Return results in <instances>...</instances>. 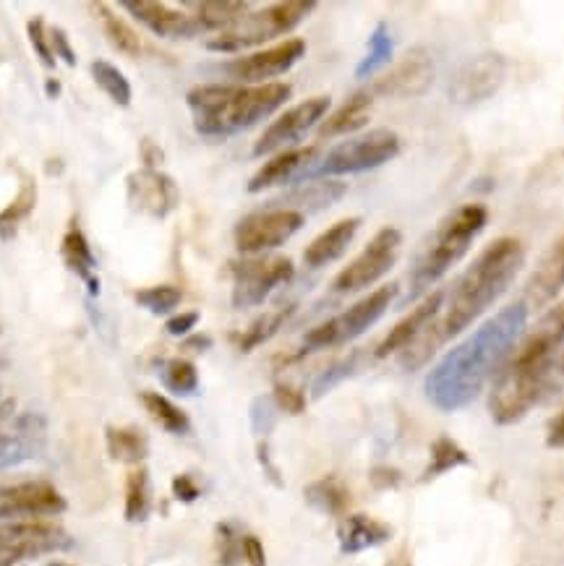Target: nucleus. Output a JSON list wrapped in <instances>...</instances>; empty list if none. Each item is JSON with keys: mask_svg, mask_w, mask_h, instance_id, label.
Segmentation results:
<instances>
[{"mask_svg": "<svg viewBox=\"0 0 564 566\" xmlns=\"http://www.w3.org/2000/svg\"><path fill=\"white\" fill-rule=\"evenodd\" d=\"M152 512V478L149 470L139 464L126 478V499H123V517L126 522H144Z\"/></svg>", "mask_w": 564, "mask_h": 566, "instance_id": "obj_31", "label": "nucleus"}, {"mask_svg": "<svg viewBox=\"0 0 564 566\" xmlns=\"http://www.w3.org/2000/svg\"><path fill=\"white\" fill-rule=\"evenodd\" d=\"M489 209L483 205H466L445 217L431 232L424 249H418L410 266V297H418L439 282L458 261L466 256L476 235L487 228Z\"/></svg>", "mask_w": 564, "mask_h": 566, "instance_id": "obj_5", "label": "nucleus"}, {"mask_svg": "<svg viewBox=\"0 0 564 566\" xmlns=\"http://www.w3.org/2000/svg\"><path fill=\"white\" fill-rule=\"evenodd\" d=\"M303 55H306V42L301 38H291L274 48L236 57V61L222 65V74H228L241 86L274 84V78L288 74Z\"/></svg>", "mask_w": 564, "mask_h": 566, "instance_id": "obj_13", "label": "nucleus"}, {"mask_svg": "<svg viewBox=\"0 0 564 566\" xmlns=\"http://www.w3.org/2000/svg\"><path fill=\"white\" fill-rule=\"evenodd\" d=\"M314 9V0H288V3L267 6L262 11H249L238 24L215 34L207 42V48L215 50V53H238L243 48L264 45V42L280 38V34L293 32Z\"/></svg>", "mask_w": 564, "mask_h": 566, "instance_id": "obj_6", "label": "nucleus"}, {"mask_svg": "<svg viewBox=\"0 0 564 566\" xmlns=\"http://www.w3.org/2000/svg\"><path fill=\"white\" fill-rule=\"evenodd\" d=\"M504 78H508V61L499 53H479L455 71L447 84V97L462 107L481 105L502 90Z\"/></svg>", "mask_w": 564, "mask_h": 566, "instance_id": "obj_12", "label": "nucleus"}, {"mask_svg": "<svg viewBox=\"0 0 564 566\" xmlns=\"http://www.w3.org/2000/svg\"><path fill=\"white\" fill-rule=\"evenodd\" d=\"M353 368H356V355H351V358L340 360V363H335V366H332V368H327V371H324V374L320 376V379L314 381V397L327 395V391H330L332 387H337L340 381L348 379V376L353 374Z\"/></svg>", "mask_w": 564, "mask_h": 566, "instance_id": "obj_42", "label": "nucleus"}, {"mask_svg": "<svg viewBox=\"0 0 564 566\" xmlns=\"http://www.w3.org/2000/svg\"><path fill=\"white\" fill-rule=\"evenodd\" d=\"M259 460H262L264 470H270V478H272V481H278V483H280V478H278V470H274V468H272V462H270V449H267V444L259 447Z\"/></svg>", "mask_w": 564, "mask_h": 566, "instance_id": "obj_53", "label": "nucleus"}, {"mask_svg": "<svg viewBox=\"0 0 564 566\" xmlns=\"http://www.w3.org/2000/svg\"><path fill=\"white\" fill-rule=\"evenodd\" d=\"M50 48H53L55 61H63V63L69 65V69H76L79 57H76V50H74V45H71V40H69L66 29H61V27H53V29H50Z\"/></svg>", "mask_w": 564, "mask_h": 566, "instance_id": "obj_44", "label": "nucleus"}, {"mask_svg": "<svg viewBox=\"0 0 564 566\" xmlns=\"http://www.w3.org/2000/svg\"><path fill=\"white\" fill-rule=\"evenodd\" d=\"M55 172H63L61 159H48V176H55Z\"/></svg>", "mask_w": 564, "mask_h": 566, "instance_id": "obj_55", "label": "nucleus"}, {"mask_svg": "<svg viewBox=\"0 0 564 566\" xmlns=\"http://www.w3.org/2000/svg\"><path fill=\"white\" fill-rule=\"evenodd\" d=\"M209 347H212V337L209 335H191L184 339V350L188 353H205Z\"/></svg>", "mask_w": 564, "mask_h": 566, "instance_id": "obj_52", "label": "nucleus"}, {"mask_svg": "<svg viewBox=\"0 0 564 566\" xmlns=\"http://www.w3.org/2000/svg\"><path fill=\"white\" fill-rule=\"evenodd\" d=\"M546 444L552 449H564V410L552 420V426H549Z\"/></svg>", "mask_w": 564, "mask_h": 566, "instance_id": "obj_51", "label": "nucleus"}, {"mask_svg": "<svg viewBox=\"0 0 564 566\" xmlns=\"http://www.w3.org/2000/svg\"><path fill=\"white\" fill-rule=\"evenodd\" d=\"M69 502L63 493L48 481H24L0 485V522L13 520H45L63 514Z\"/></svg>", "mask_w": 564, "mask_h": 566, "instance_id": "obj_15", "label": "nucleus"}, {"mask_svg": "<svg viewBox=\"0 0 564 566\" xmlns=\"http://www.w3.org/2000/svg\"><path fill=\"white\" fill-rule=\"evenodd\" d=\"M184 301V290L176 285H152L134 293V303L155 316H170Z\"/></svg>", "mask_w": 564, "mask_h": 566, "instance_id": "obj_38", "label": "nucleus"}, {"mask_svg": "<svg viewBox=\"0 0 564 566\" xmlns=\"http://www.w3.org/2000/svg\"><path fill=\"white\" fill-rule=\"evenodd\" d=\"M393 566H408V564H393Z\"/></svg>", "mask_w": 564, "mask_h": 566, "instance_id": "obj_57", "label": "nucleus"}, {"mask_svg": "<svg viewBox=\"0 0 564 566\" xmlns=\"http://www.w3.org/2000/svg\"><path fill=\"white\" fill-rule=\"evenodd\" d=\"M121 6L132 13L136 21H142L152 34H157V38L188 40L205 32L194 13L170 9V6L155 3V0H123Z\"/></svg>", "mask_w": 564, "mask_h": 566, "instance_id": "obj_18", "label": "nucleus"}, {"mask_svg": "<svg viewBox=\"0 0 564 566\" xmlns=\"http://www.w3.org/2000/svg\"><path fill=\"white\" fill-rule=\"evenodd\" d=\"M528 306L523 301L510 303L494 316L476 326L470 335L455 345L424 381L429 402L442 412L468 408L481 397L489 379H494L510 353L515 350L528 326Z\"/></svg>", "mask_w": 564, "mask_h": 566, "instance_id": "obj_2", "label": "nucleus"}, {"mask_svg": "<svg viewBox=\"0 0 564 566\" xmlns=\"http://www.w3.org/2000/svg\"><path fill=\"white\" fill-rule=\"evenodd\" d=\"M562 389H564V347H562L560 355H556V360H554L552 379H549V391H546V397L560 395Z\"/></svg>", "mask_w": 564, "mask_h": 566, "instance_id": "obj_50", "label": "nucleus"}, {"mask_svg": "<svg viewBox=\"0 0 564 566\" xmlns=\"http://www.w3.org/2000/svg\"><path fill=\"white\" fill-rule=\"evenodd\" d=\"M274 408L288 412V416H301L306 410V397L301 395L299 389L291 387V384H278L272 391Z\"/></svg>", "mask_w": 564, "mask_h": 566, "instance_id": "obj_43", "label": "nucleus"}, {"mask_svg": "<svg viewBox=\"0 0 564 566\" xmlns=\"http://www.w3.org/2000/svg\"><path fill=\"white\" fill-rule=\"evenodd\" d=\"M92 11H97L94 17L103 19V27H105V38L111 45L118 50L123 55H139L142 53V38L136 34V29L128 24V21H123L121 17H115L111 11V6L105 3H90Z\"/></svg>", "mask_w": 564, "mask_h": 566, "instance_id": "obj_33", "label": "nucleus"}, {"mask_svg": "<svg viewBox=\"0 0 564 566\" xmlns=\"http://www.w3.org/2000/svg\"><path fill=\"white\" fill-rule=\"evenodd\" d=\"M564 347V301L556 303L520 337L515 350L499 368L489 391V416L499 426L523 420L541 399H546L549 379Z\"/></svg>", "mask_w": 564, "mask_h": 566, "instance_id": "obj_3", "label": "nucleus"}, {"mask_svg": "<svg viewBox=\"0 0 564 566\" xmlns=\"http://www.w3.org/2000/svg\"><path fill=\"white\" fill-rule=\"evenodd\" d=\"M105 447L111 460L121 464H136V468H139V464L149 457L147 433L136 426H107Z\"/></svg>", "mask_w": 564, "mask_h": 566, "instance_id": "obj_27", "label": "nucleus"}, {"mask_svg": "<svg viewBox=\"0 0 564 566\" xmlns=\"http://www.w3.org/2000/svg\"><path fill=\"white\" fill-rule=\"evenodd\" d=\"M400 155V136L389 128H374L366 134L353 136V139L340 142L332 147L324 159L316 163L306 180L327 178V176H356L387 165L389 159Z\"/></svg>", "mask_w": 564, "mask_h": 566, "instance_id": "obj_7", "label": "nucleus"}, {"mask_svg": "<svg viewBox=\"0 0 564 566\" xmlns=\"http://www.w3.org/2000/svg\"><path fill=\"white\" fill-rule=\"evenodd\" d=\"M291 84H205L188 92L186 105L191 111L194 128L209 139H228L270 118L274 111L291 99Z\"/></svg>", "mask_w": 564, "mask_h": 566, "instance_id": "obj_4", "label": "nucleus"}, {"mask_svg": "<svg viewBox=\"0 0 564 566\" xmlns=\"http://www.w3.org/2000/svg\"><path fill=\"white\" fill-rule=\"evenodd\" d=\"M173 496L184 504H194L201 496V485L191 475H176L173 478Z\"/></svg>", "mask_w": 564, "mask_h": 566, "instance_id": "obj_48", "label": "nucleus"}, {"mask_svg": "<svg viewBox=\"0 0 564 566\" xmlns=\"http://www.w3.org/2000/svg\"><path fill=\"white\" fill-rule=\"evenodd\" d=\"M238 562H241V538L233 527L222 522V525H217V564L236 566Z\"/></svg>", "mask_w": 564, "mask_h": 566, "instance_id": "obj_41", "label": "nucleus"}, {"mask_svg": "<svg viewBox=\"0 0 564 566\" xmlns=\"http://www.w3.org/2000/svg\"><path fill=\"white\" fill-rule=\"evenodd\" d=\"M395 295H397V285H382L372 290L366 297H361L358 303H353L351 308H345L343 314L332 316L324 324L314 326V329L303 337L301 355L353 343V339L372 329V326L387 314V308L393 306Z\"/></svg>", "mask_w": 564, "mask_h": 566, "instance_id": "obj_8", "label": "nucleus"}, {"mask_svg": "<svg viewBox=\"0 0 564 566\" xmlns=\"http://www.w3.org/2000/svg\"><path fill=\"white\" fill-rule=\"evenodd\" d=\"M393 538V527L372 514H345L337 525V543L345 556L364 554L368 548L385 546Z\"/></svg>", "mask_w": 564, "mask_h": 566, "instance_id": "obj_22", "label": "nucleus"}, {"mask_svg": "<svg viewBox=\"0 0 564 566\" xmlns=\"http://www.w3.org/2000/svg\"><path fill=\"white\" fill-rule=\"evenodd\" d=\"M400 245H403L400 230L382 228L372 241L366 243V249L361 251L335 280H332V290L340 295H351L376 285L382 277H387V274L393 272V266L397 264V256H400Z\"/></svg>", "mask_w": 564, "mask_h": 566, "instance_id": "obj_9", "label": "nucleus"}, {"mask_svg": "<svg viewBox=\"0 0 564 566\" xmlns=\"http://www.w3.org/2000/svg\"><path fill=\"white\" fill-rule=\"evenodd\" d=\"M197 324H199V311H184V314L170 316L168 322H165V332H168L170 337H188Z\"/></svg>", "mask_w": 564, "mask_h": 566, "instance_id": "obj_46", "label": "nucleus"}, {"mask_svg": "<svg viewBox=\"0 0 564 566\" xmlns=\"http://www.w3.org/2000/svg\"><path fill=\"white\" fill-rule=\"evenodd\" d=\"M61 259H63V264H66L69 270L84 282L86 290H90V295L97 297L100 280H97V274H94V270H97V259H94L92 245H90V241H86V235L76 222H71L66 235H63Z\"/></svg>", "mask_w": 564, "mask_h": 566, "instance_id": "obj_25", "label": "nucleus"}, {"mask_svg": "<svg viewBox=\"0 0 564 566\" xmlns=\"http://www.w3.org/2000/svg\"><path fill=\"white\" fill-rule=\"evenodd\" d=\"M139 399L144 410L149 412V418L155 420L163 431L173 433V437H186V433H191V418H188L186 410H180L170 397L160 395V391H142Z\"/></svg>", "mask_w": 564, "mask_h": 566, "instance_id": "obj_30", "label": "nucleus"}, {"mask_svg": "<svg viewBox=\"0 0 564 566\" xmlns=\"http://www.w3.org/2000/svg\"><path fill=\"white\" fill-rule=\"evenodd\" d=\"M27 38H29V45H32L34 55H38V61L42 63V69L53 71L58 61L53 55V48H50V29L45 24V19L42 17H34L27 21Z\"/></svg>", "mask_w": 564, "mask_h": 566, "instance_id": "obj_40", "label": "nucleus"}, {"mask_svg": "<svg viewBox=\"0 0 564 566\" xmlns=\"http://www.w3.org/2000/svg\"><path fill=\"white\" fill-rule=\"evenodd\" d=\"M372 92H356L337 107L335 113L327 115L320 123V136L322 139H332V136H345L353 130L364 128L368 123V111H372Z\"/></svg>", "mask_w": 564, "mask_h": 566, "instance_id": "obj_26", "label": "nucleus"}, {"mask_svg": "<svg viewBox=\"0 0 564 566\" xmlns=\"http://www.w3.org/2000/svg\"><path fill=\"white\" fill-rule=\"evenodd\" d=\"M434 76V61L431 55L426 53L424 48H414L408 50L400 57V63L395 65L393 71H387L379 82L374 84V90H368L372 94H379V97H395V99H410V97H421L431 90Z\"/></svg>", "mask_w": 564, "mask_h": 566, "instance_id": "obj_17", "label": "nucleus"}, {"mask_svg": "<svg viewBox=\"0 0 564 566\" xmlns=\"http://www.w3.org/2000/svg\"><path fill=\"white\" fill-rule=\"evenodd\" d=\"M316 159H320V149L316 147H299V149H288L274 155L272 159H267L254 172V178L249 180L246 191L249 193H264L274 186H285V184H299V180H306L311 176V170L316 168Z\"/></svg>", "mask_w": 564, "mask_h": 566, "instance_id": "obj_19", "label": "nucleus"}, {"mask_svg": "<svg viewBox=\"0 0 564 566\" xmlns=\"http://www.w3.org/2000/svg\"><path fill=\"white\" fill-rule=\"evenodd\" d=\"M126 199L134 212L147 214L152 220H165L178 209L180 191L178 184L160 170L139 168L128 172L126 178Z\"/></svg>", "mask_w": 564, "mask_h": 566, "instance_id": "obj_16", "label": "nucleus"}, {"mask_svg": "<svg viewBox=\"0 0 564 566\" xmlns=\"http://www.w3.org/2000/svg\"><path fill=\"white\" fill-rule=\"evenodd\" d=\"M38 199H40L38 180L27 176L24 180H21L19 191L11 199V205L0 209V243H11L13 238L19 235L21 224L32 217L34 207H38Z\"/></svg>", "mask_w": 564, "mask_h": 566, "instance_id": "obj_28", "label": "nucleus"}, {"mask_svg": "<svg viewBox=\"0 0 564 566\" xmlns=\"http://www.w3.org/2000/svg\"><path fill=\"white\" fill-rule=\"evenodd\" d=\"M163 149L160 147H157V144L155 142H152V139H144L142 142V168H147V170H157V165H160L163 163Z\"/></svg>", "mask_w": 564, "mask_h": 566, "instance_id": "obj_49", "label": "nucleus"}, {"mask_svg": "<svg viewBox=\"0 0 564 566\" xmlns=\"http://www.w3.org/2000/svg\"><path fill=\"white\" fill-rule=\"evenodd\" d=\"M393 55H395L393 34H389L387 24H379L372 32V38H368V53L364 55V61L356 65V76L358 78L376 76L385 65L393 63Z\"/></svg>", "mask_w": 564, "mask_h": 566, "instance_id": "obj_35", "label": "nucleus"}, {"mask_svg": "<svg viewBox=\"0 0 564 566\" xmlns=\"http://www.w3.org/2000/svg\"><path fill=\"white\" fill-rule=\"evenodd\" d=\"M306 217L291 209H262V212L246 214L236 224L233 241L243 256H259V253L274 251L285 245L303 228Z\"/></svg>", "mask_w": 564, "mask_h": 566, "instance_id": "obj_11", "label": "nucleus"}, {"mask_svg": "<svg viewBox=\"0 0 564 566\" xmlns=\"http://www.w3.org/2000/svg\"><path fill=\"white\" fill-rule=\"evenodd\" d=\"M274 399L272 397H259L254 405H251V426H254L257 433H270L274 426Z\"/></svg>", "mask_w": 564, "mask_h": 566, "instance_id": "obj_45", "label": "nucleus"}, {"mask_svg": "<svg viewBox=\"0 0 564 566\" xmlns=\"http://www.w3.org/2000/svg\"><path fill=\"white\" fill-rule=\"evenodd\" d=\"M90 71H92L94 84H97L100 90L111 97L113 105H118V107L132 105V99H134L132 82L123 76V71L118 69V65H113L111 61H92Z\"/></svg>", "mask_w": 564, "mask_h": 566, "instance_id": "obj_34", "label": "nucleus"}, {"mask_svg": "<svg viewBox=\"0 0 564 566\" xmlns=\"http://www.w3.org/2000/svg\"><path fill=\"white\" fill-rule=\"evenodd\" d=\"M233 272V301L236 308H254L270 297L274 290L293 280L295 266L288 256H254L236 261Z\"/></svg>", "mask_w": 564, "mask_h": 566, "instance_id": "obj_10", "label": "nucleus"}, {"mask_svg": "<svg viewBox=\"0 0 564 566\" xmlns=\"http://www.w3.org/2000/svg\"><path fill=\"white\" fill-rule=\"evenodd\" d=\"M442 301H445V287L434 290L429 297H424L421 306H416L408 316L403 318V322H397L393 329H389V335L382 339L379 347H376V358H387V355L393 353H403L405 347L414 343L426 326L434 322V316H437L439 308H442Z\"/></svg>", "mask_w": 564, "mask_h": 566, "instance_id": "obj_21", "label": "nucleus"}, {"mask_svg": "<svg viewBox=\"0 0 564 566\" xmlns=\"http://www.w3.org/2000/svg\"><path fill=\"white\" fill-rule=\"evenodd\" d=\"M303 496H306V504L311 510L330 514V517H340V514H345V510H348L351 504V491L345 489V483L335 475L320 478V481L309 483L306 489H303Z\"/></svg>", "mask_w": 564, "mask_h": 566, "instance_id": "obj_29", "label": "nucleus"}, {"mask_svg": "<svg viewBox=\"0 0 564 566\" xmlns=\"http://www.w3.org/2000/svg\"><path fill=\"white\" fill-rule=\"evenodd\" d=\"M61 92H63V84L58 82L55 76H48L45 78V94H48V97L50 99H58V97H61Z\"/></svg>", "mask_w": 564, "mask_h": 566, "instance_id": "obj_54", "label": "nucleus"}, {"mask_svg": "<svg viewBox=\"0 0 564 566\" xmlns=\"http://www.w3.org/2000/svg\"><path fill=\"white\" fill-rule=\"evenodd\" d=\"M525 264V249L518 238H499L468 266L450 290H445V301L434 322L418 335L414 343L397 353V360L405 371H418L426 366L442 345L450 343L470 324L479 322L483 311L508 293Z\"/></svg>", "mask_w": 564, "mask_h": 566, "instance_id": "obj_1", "label": "nucleus"}, {"mask_svg": "<svg viewBox=\"0 0 564 566\" xmlns=\"http://www.w3.org/2000/svg\"><path fill=\"white\" fill-rule=\"evenodd\" d=\"M241 562L246 566H267L264 543L257 535H243L241 538Z\"/></svg>", "mask_w": 564, "mask_h": 566, "instance_id": "obj_47", "label": "nucleus"}, {"mask_svg": "<svg viewBox=\"0 0 564 566\" xmlns=\"http://www.w3.org/2000/svg\"><path fill=\"white\" fill-rule=\"evenodd\" d=\"M191 9L205 32H226L251 11L249 3H230V0H207V3H194Z\"/></svg>", "mask_w": 564, "mask_h": 566, "instance_id": "obj_32", "label": "nucleus"}, {"mask_svg": "<svg viewBox=\"0 0 564 566\" xmlns=\"http://www.w3.org/2000/svg\"><path fill=\"white\" fill-rule=\"evenodd\" d=\"M45 566H74V564H69V562H61V558H55V562H48Z\"/></svg>", "mask_w": 564, "mask_h": 566, "instance_id": "obj_56", "label": "nucleus"}, {"mask_svg": "<svg viewBox=\"0 0 564 566\" xmlns=\"http://www.w3.org/2000/svg\"><path fill=\"white\" fill-rule=\"evenodd\" d=\"M564 290V235L544 251V256L539 259L536 270L531 272V277L525 282L523 290V303L531 308H546L549 303H554Z\"/></svg>", "mask_w": 564, "mask_h": 566, "instance_id": "obj_20", "label": "nucleus"}, {"mask_svg": "<svg viewBox=\"0 0 564 566\" xmlns=\"http://www.w3.org/2000/svg\"><path fill=\"white\" fill-rule=\"evenodd\" d=\"M345 191H348V186L343 180H303V186L274 199L270 209H291V212L306 217V212H322V209L332 207L335 201L343 199Z\"/></svg>", "mask_w": 564, "mask_h": 566, "instance_id": "obj_23", "label": "nucleus"}, {"mask_svg": "<svg viewBox=\"0 0 564 566\" xmlns=\"http://www.w3.org/2000/svg\"><path fill=\"white\" fill-rule=\"evenodd\" d=\"M330 105L332 99L327 94H322V97H311V99H303L291 111H285L280 115V118H274L270 126L262 136H259V142L254 144V155L257 157H267V155H274V151H282L291 144H299L303 136L309 134L311 128L316 126V123H322L327 118L330 113Z\"/></svg>", "mask_w": 564, "mask_h": 566, "instance_id": "obj_14", "label": "nucleus"}, {"mask_svg": "<svg viewBox=\"0 0 564 566\" xmlns=\"http://www.w3.org/2000/svg\"><path fill=\"white\" fill-rule=\"evenodd\" d=\"M293 311H295V306H282L278 311H270V314L259 316L257 322L243 332L238 347H241L243 353H251V350H254V347L264 345L267 339H272L274 335H278V332L282 329V324H285L288 318L293 316Z\"/></svg>", "mask_w": 564, "mask_h": 566, "instance_id": "obj_37", "label": "nucleus"}, {"mask_svg": "<svg viewBox=\"0 0 564 566\" xmlns=\"http://www.w3.org/2000/svg\"><path fill=\"white\" fill-rule=\"evenodd\" d=\"M460 464H470V457L466 454V449L455 444L450 437L437 439L431 447V462H429V468H426L424 481H431V478L450 473V470L460 468Z\"/></svg>", "mask_w": 564, "mask_h": 566, "instance_id": "obj_39", "label": "nucleus"}, {"mask_svg": "<svg viewBox=\"0 0 564 566\" xmlns=\"http://www.w3.org/2000/svg\"><path fill=\"white\" fill-rule=\"evenodd\" d=\"M358 230V217H345V220L335 222L330 230H324L322 235H316L314 241L306 245V251H303V264L311 266V270H322V266L332 264V261L343 259L345 251L351 249V243L356 241Z\"/></svg>", "mask_w": 564, "mask_h": 566, "instance_id": "obj_24", "label": "nucleus"}, {"mask_svg": "<svg viewBox=\"0 0 564 566\" xmlns=\"http://www.w3.org/2000/svg\"><path fill=\"white\" fill-rule=\"evenodd\" d=\"M163 387L178 397H191L199 389V371L191 360L186 358H170L163 363L160 368Z\"/></svg>", "mask_w": 564, "mask_h": 566, "instance_id": "obj_36", "label": "nucleus"}]
</instances>
